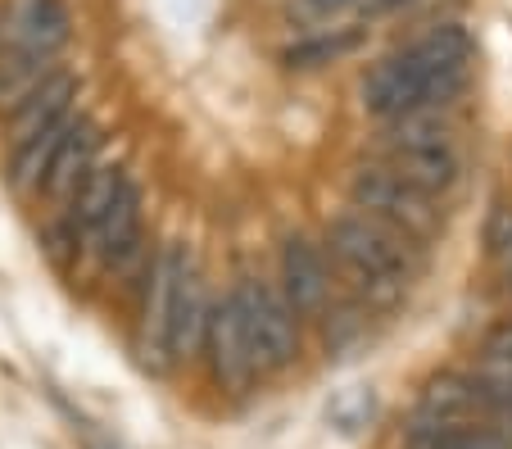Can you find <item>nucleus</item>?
<instances>
[{
	"label": "nucleus",
	"instance_id": "nucleus-1",
	"mask_svg": "<svg viewBox=\"0 0 512 449\" xmlns=\"http://www.w3.org/2000/svg\"><path fill=\"white\" fill-rule=\"evenodd\" d=\"M472 69L476 37L449 19L377 59L358 82V100H363V114H372L377 123L417 114V109H454L472 87Z\"/></svg>",
	"mask_w": 512,
	"mask_h": 449
},
{
	"label": "nucleus",
	"instance_id": "nucleus-2",
	"mask_svg": "<svg viewBox=\"0 0 512 449\" xmlns=\"http://www.w3.org/2000/svg\"><path fill=\"white\" fill-rule=\"evenodd\" d=\"M322 250L354 277V286L368 295V304H390L408 291V282L417 277L422 264V245L404 241L399 232L381 227L377 218L345 209L327 223Z\"/></svg>",
	"mask_w": 512,
	"mask_h": 449
},
{
	"label": "nucleus",
	"instance_id": "nucleus-3",
	"mask_svg": "<svg viewBox=\"0 0 512 449\" xmlns=\"http://www.w3.org/2000/svg\"><path fill=\"white\" fill-rule=\"evenodd\" d=\"M345 196H349V209L377 218L381 227L399 232L404 241L422 245V250L445 232V205L435 196H426V191H417V186L399 182L395 173H386V168L372 164V159L349 168Z\"/></svg>",
	"mask_w": 512,
	"mask_h": 449
},
{
	"label": "nucleus",
	"instance_id": "nucleus-4",
	"mask_svg": "<svg viewBox=\"0 0 512 449\" xmlns=\"http://www.w3.org/2000/svg\"><path fill=\"white\" fill-rule=\"evenodd\" d=\"M186 250L182 241H164L155 259L145 264L141 277V313H136V354L150 372L173 368V309H177V286L186 273Z\"/></svg>",
	"mask_w": 512,
	"mask_h": 449
},
{
	"label": "nucleus",
	"instance_id": "nucleus-5",
	"mask_svg": "<svg viewBox=\"0 0 512 449\" xmlns=\"http://www.w3.org/2000/svg\"><path fill=\"white\" fill-rule=\"evenodd\" d=\"M236 295H241L245 323H250V345H254L259 377L286 372L290 363L300 359V313L286 304L281 286L263 282V277H241Z\"/></svg>",
	"mask_w": 512,
	"mask_h": 449
},
{
	"label": "nucleus",
	"instance_id": "nucleus-6",
	"mask_svg": "<svg viewBox=\"0 0 512 449\" xmlns=\"http://www.w3.org/2000/svg\"><path fill=\"white\" fill-rule=\"evenodd\" d=\"M204 363H209L213 386L227 395H245L254 386V377H259L254 345H250V323H245L236 286L223 295V300H213L209 336H204Z\"/></svg>",
	"mask_w": 512,
	"mask_h": 449
},
{
	"label": "nucleus",
	"instance_id": "nucleus-7",
	"mask_svg": "<svg viewBox=\"0 0 512 449\" xmlns=\"http://www.w3.org/2000/svg\"><path fill=\"white\" fill-rule=\"evenodd\" d=\"M68 37H73V19L64 0H14V10L0 23V50L50 59V64L68 46Z\"/></svg>",
	"mask_w": 512,
	"mask_h": 449
},
{
	"label": "nucleus",
	"instance_id": "nucleus-8",
	"mask_svg": "<svg viewBox=\"0 0 512 449\" xmlns=\"http://www.w3.org/2000/svg\"><path fill=\"white\" fill-rule=\"evenodd\" d=\"M87 250L96 254V264L114 277H127L136 264H150L145 259V218H141V186L127 177L123 191H118L114 209L105 214L100 232L87 241Z\"/></svg>",
	"mask_w": 512,
	"mask_h": 449
},
{
	"label": "nucleus",
	"instance_id": "nucleus-9",
	"mask_svg": "<svg viewBox=\"0 0 512 449\" xmlns=\"http://www.w3.org/2000/svg\"><path fill=\"white\" fill-rule=\"evenodd\" d=\"M281 295L300 318H318L322 309L331 304V268H327V250H322L313 236L290 232L281 241Z\"/></svg>",
	"mask_w": 512,
	"mask_h": 449
},
{
	"label": "nucleus",
	"instance_id": "nucleus-10",
	"mask_svg": "<svg viewBox=\"0 0 512 449\" xmlns=\"http://www.w3.org/2000/svg\"><path fill=\"white\" fill-rule=\"evenodd\" d=\"M372 164L395 173L399 182L417 186L426 196H445L463 177V155L458 146H395V150H372Z\"/></svg>",
	"mask_w": 512,
	"mask_h": 449
},
{
	"label": "nucleus",
	"instance_id": "nucleus-11",
	"mask_svg": "<svg viewBox=\"0 0 512 449\" xmlns=\"http://www.w3.org/2000/svg\"><path fill=\"white\" fill-rule=\"evenodd\" d=\"M73 100H78V73H73V69H55L28 100H23L19 109H14V118H10V146H23V141L50 132V127L68 123V118L78 114V109H73Z\"/></svg>",
	"mask_w": 512,
	"mask_h": 449
},
{
	"label": "nucleus",
	"instance_id": "nucleus-12",
	"mask_svg": "<svg viewBox=\"0 0 512 449\" xmlns=\"http://www.w3.org/2000/svg\"><path fill=\"white\" fill-rule=\"evenodd\" d=\"M209 318H213L209 282H204L200 264H195V259H186L182 286H177V309H173V363L204 359V336H209Z\"/></svg>",
	"mask_w": 512,
	"mask_h": 449
},
{
	"label": "nucleus",
	"instance_id": "nucleus-13",
	"mask_svg": "<svg viewBox=\"0 0 512 449\" xmlns=\"http://www.w3.org/2000/svg\"><path fill=\"white\" fill-rule=\"evenodd\" d=\"M96 146H100V132L91 118L78 114V123H73V132H68V141L59 146L55 164H50L46 173V186H41V196L50 200V205L68 209L73 205V196L82 191V182H87V173L96 168Z\"/></svg>",
	"mask_w": 512,
	"mask_h": 449
},
{
	"label": "nucleus",
	"instance_id": "nucleus-14",
	"mask_svg": "<svg viewBox=\"0 0 512 449\" xmlns=\"http://www.w3.org/2000/svg\"><path fill=\"white\" fill-rule=\"evenodd\" d=\"M368 46V23H340V28H327V32H304L295 37L286 50H281V64L286 69H327V64H340V59L358 55Z\"/></svg>",
	"mask_w": 512,
	"mask_h": 449
},
{
	"label": "nucleus",
	"instance_id": "nucleus-15",
	"mask_svg": "<svg viewBox=\"0 0 512 449\" xmlns=\"http://www.w3.org/2000/svg\"><path fill=\"white\" fill-rule=\"evenodd\" d=\"M127 173L118 164H96L87 173V182H82V191L73 196V205H68V232H73V241H91V236L100 232V223H105V214L114 209L118 191H123Z\"/></svg>",
	"mask_w": 512,
	"mask_h": 449
},
{
	"label": "nucleus",
	"instance_id": "nucleus-16",
	"mask_svg": "<svg viewBox=\"0 0 512 449\" xmlns=\"http://www.w3.org/2000/svg\"><path fill=\"white\" fill-rule=\"evenodd\" d=\"M395 146H458L454 109H417V114L381 123L377 150H395Z\"/></svg>",
	"mask_w": 512,
	"mask_h": 449
},
{
	"label": "nucleus",
	"instance_id": "nucleus-17",
	"mask_svg": "<svg viewBox=\"0 0 512 449\" xmlns=\"http://www.w3.org/2000/svg\"><path fill=\"white\" fill-rule=\"evenodd\" d=\"M59 64L50 59H32V55H10V50H0V109H19L41 82L55 73Z\"/></svg>",
	"mask_w": 512,
	"mask_h": 449
},
{
	"label": "nucleus",
	"instance_id": "nucleus-18",
	"mask_svg": "<svg viewBox=\"0 0 512 449\" xmlns=\"http://www.w3.org/2000/svg\"><path fill=\"white\" fill-rule=\"evenodd\" d=\"M363 0H286V19L300 32H327L358 19Z\"/></svg>",
	"mask_w": 512,
	"mask_h": 449
},
{
	"label": "nucleus",
	"instance_id": "nucleus-19",
	"mask_svg": "<svg viewBox=\"0 0 512 449\" xmlns=\"http://www.w3.org/2000/svg\"><path fill=\"white\" fill-rule=\"evenodd\" d=\"M476 368L499 381H512V318L494 323L490 332L481 336V363H476Z\"/></svg>",
	"mask_w": 512,
	"mask_h": 449
},
{
	"label": "nucleus",
	"instance_id": "nucleus-20",
	"mask_svg": "<svg viewBox=\"0 0 512 449\" xmlns=\"http://www.w3.org/2000/svg\"><path fill=\"white\" fill-rule=\"evenodd\" d=\"M413 0H363V10H358V23H372V19H386V14H399L408 10Z\"/></svg>",
	"mask_w": 512,
	"mask_h": 449
}]
</instances>
